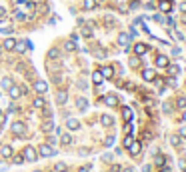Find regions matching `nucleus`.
<instances>
[{
  "instance_id": "obj_41",
  "label": "nucleus",
  "mask_w": 186,
  "mask_h": 172,
  "mask_svg": "<svg viewBox=\"0 0 186 172\" xmlns=\"http://www.w3.org/2000/svg\"><path fill=\"white\" fill-rule=\"evenodd\" d=\"M48 144H50V146H52V144H56V138L50 136V138H48Z\"/></svg>"
},
{
  "instance_id": "obj_9",
  "label": "nucleus",
  "mask_w": 186,
  "mask_h": 172,
  "mask_svg": "<svg viewBox=\"0 0 186 172\" xmlns=\"http://www.w3.org/2000/svg\"><path fill=\"white\" fill-rule=\"evenodd\" d=\"M66 100H68V92L66 90H58L56 92V102L58 104H66Z\"/></svg>"
},
{
  "instance_id": "obj_16",
  "label": "nucleus",
  "mask_w": 186,
  "mask_h": 172,
  "mask_svg": "<svg viewBox=\"0 0 186 172\" xmlns=\"http://www.w3.org/2000/svg\"><path fill=\"white\" fill-rule=\"evenodd\" d=\"M14 44H16V40H14V38H6V40L2 42L4 50H14Z\"/></svg>"
},
{
  "instance_id": "obj_11",
  "label": "nucleus",
  "mask_w": 186,
  "mask_h": 172,
  "mask_svg": "<svg viewBox=\"0 0 186 172\" xmlns=\"http://www.w3.org/2000/svg\"><path fill=\"white\" fill-rule=\"evenodd\" d=\"M168 64H170V62H168V58L166 56H156V66L158 68H168Z\"/></svg>"
},
{
  "instance_id": "obj_32",
  "label": "nucleus",
  "mask_w": 186,
  "mask_h": 172,
  "mask_svg": "<svg viewBox=\"0 0 186 172\" xmlns=\"http://www.w3.org/2000/svg\"><path fill=\"white\" fill-rule=\"evenodd\" d=\"M54 168H56V172H60V170H66V164H64V162H58L56 166H54Z\"/></svg>"
},
{
  "instance_id": "obj_35",
  "label": "nucleus",
  "mask_w": 186,
  "mask_h": 172,
  "mask_svg": "<svg viewBox=\"0 0 186 172\" xmlns=\"http://www.w3.org/2000/svg\"><path fill=\"white\" fill-rule=\"evenodd\" d=\"M24 162V156H14V164H22Z\"/></svg>"
},
{
  "instance_id": "obj_49",
  "label": "nucleus",
  "mask_w": 186,
  "mask_h": 172,
  "mask_svg": "<svg viewBox=\"0 0 186 172\" xmlns=\"http://www.w3.org/2000/svg\"><path fill=\"white\" fill-rule=\"evenodd\" d=\"M34 172H40V170H34Z\"/></svg>"
},
{
  "instance_id": "obj_28",
  "label": "nucleus",
  "mask_w": 186,
  "mask_h": 172,
  "mask_svg": "<svg viewBox=\"0 0 186 172\" xmlns=\"http://www.w3.org/2000/svg\"><path fill=\"white\" fill-rule=\"evenodd\" d=\"M0 84H2V88H4V90H8L10 86H12V80H10V78H4V80H2Z\"/></svg>"
},
{
  "instance_id": "obj_6",
  "label": "nucleus",
  "mask_w": 186,
  "mask_h": 172,
  "mask_svg": "<svg viewBox=\"0 0 186 172\" xmlns=\"http://www.w3.org/2000/svg\"><path fill=\"white\" fill-rule=\"evenodd\" d=\"M142 78H144L146 82H152V80H156V72L152 70V68H144V70H142Z\"/></svg>"
},
{
  "instance_id": "obj_31",
  "label": "nucleus",
  "mask_w": 186,
  "mask_h": 172,
  "mask_svg": "<svg viewBox=\"0 0 186 172\" xmlns=\"http://www.w3.org/2000/svg\"><path fill=\"white\" fill-rule=\"evenodd\" d=\"M132 142H134V140H132V136H130V134H128V136L124 138V148H128V146H130V144H132Z\"/></svg>"
},
{
  "instance_id": "obj_10",
  "label": "nucleus",
  "mask_w": 186,
  "mask_h": 172,
  "mask_svg": "<svg viewBox=\"0 0 186 172\" xmlns=\"http://www.w3.org/2000/svg\"><path fill=\"white\" fill-rule=\"evenodd\" d=\"M66 128H68V130H78L80 122L76 120V118H68V120H66Z\"/></svg>"
},
{
  "instance_id": "obj_19",
  "label": "nucleus",
  "mask_w": 186,
  "mask_h": 172,
  "mask_svg": "<svg viewBox=\"0 0 186 172\" xmlns=\"http://www.w3.org/2000/svg\"><path fill=\"white\" fill-rule=\"evenodd\" d=\"M76 106H78V110H86V108H88V100H86V98H78V100H76Z\"/></svg>"
},
{
  "instance_id": "obj_15",
  "label": "nucleus",
  "mask_w": 186,
  "mask_h": 172,
  "mask_svg": "<svg viewBox=\"0 0 186 172\" xmlns=\"http://www.w3.org/2000/svg\"><path fill=\"white\" fill-rule=\"evenodd\" d=\"M160 10H162V12H170V10H172V2H170V0H160Z\"/></svg>"
},
{
  "instance_id": "obj_33",
  "label": "nucleus",
  "mask_w": 186,
  "mask_h": 172,
  "mask_svg": "<svg viewBox=\"0 0 186 172\" xmlns=\"http://www.w3.org/2000/svg\"><path fill=\"white\" fill-rule=\"evenodd\" d=\"M170 144H172V146H178V144H180V138H178V136H172V138H170Z\"/></svg>"
},
{
  "instance_id": "obj_47",
  "label": "nucleus",
  "mask_w": 186,
  "mask_h": 172,
  "mask_svg": "<svg viewBox=\"0 0 186 172\" xmlns=\"http://www.w3.org/2000/svg\"><path fill=\"white\" fill-rule=\"evenodd\" d=\"M60 172H68V170H60Z\"/></svg>"
},
{
  "instance_id": "obj_45",
  "label": "nucleus",
  "mask_w": 186,
  "mask_h": 172,
  "mask_svg": "<svg viewBox=\"0 0 186 172\" xmlns=\"http://www.w3.org/2000/svg\"><path fill=\"white\" fill-rule=\"evenodd\" d=\"M78 172H88V168H80V170H78Z\"/></svg>"
},
{
  "instance_id": "obj_42",
  "label": "nucleus",
  "mask_w": 186,
  "mask_h": 172,
  "mask_svg": "<svg viewBox=\"0 0 186 172\" xmlns=\"http://www.w3.org/2000/svg\"><path fill=\"white\" fill-rule=\"evenodd\" d=\"M120 172H134V170L130 168V166H126V168H120Z\"/></svg>"
},
{
  "instance_id": "obj_1",
  "label": "nucleus",
  "mask_w": 186,
  "mask_h": 172,
  "mask_svg": "<svg viewBox=\"0 0 186 172\" xmlns=\"http://www.w3.org/2000/svg\"><path fill=\"white\" fill-rule=\"evenodd\" d=\"M38 154H40V156H44V158H50V156L56 154V150H54L50 144H42V146L38 148Z\"/></svg>"
},
{
  "instance_id": "obj_34",
  "label": "nucleus",
  "mask_w": 186,
  "mask_h": 172,
  "mask_svg": "<svg viewBox=\"0 0 186 172\" xmlns=\"http://www.w3.org/2000/svg\"><path fill=\"white\" fill-rule=\"evenodd\" d=\"M104 144H106V146H112V144H114V136H108L104 140Z\"/></svg>"
},
{
  "instance_id": "obj_30",
  "label": "nucleus",
  "mask_w": 186,
  "mask_h": 172,
  "mask_svg": "<svg viewBox=\"0 0 186 172\" xmlns=\"http://www.w3.org/2000/svg\"><path fill=\"white\" fill-rule=\"evenodd\" d=\"M64 48H66V50H76V42H74V40H72V42L68 40L66 44H64Z\"/></svg>"
},
{
  "instance_id": "obj_25",
  "label": "nucleus",
  "mask_w": 186,
  "mask_h": 172,
  "mask_svg": "<svg viewBox=\"0 0 186 172\" xmlns=\"http://www.w3.org/2000/svg\"><path fill=\"white\" fill-rule=\"evenodd\" d=\"M60 142H62V144H70V142H72V136H70V134H62V136H60Z\"/></svg>"
},
{
  "instance_id": "obj_40",
  "label": "nucleus",
  "mask_w": 186,
  "mask_h": 172,
  "mask_svg": "<svg viewBox=\"0 0 186 172\" xmlns=\"http://www.w3.org/2000/svg\"><path fill=\"white\" fill-rule=\"evenodd\" d=\"M152 18H154L156 22H162V16H160V14H154V16H152Z\"/></svg>"
},
{
  "instance_id": "obj_13",
  "label": "nucleus",
  "mask_w": 186,
  "mask_h": 172,
  "mask_svg": "<svg viewBox=\"0 0 186 172\" xmlns=\"http://www.w3.org/2000/svg\"><path fill=\"white\" fill-rule=\"evenodd\" d=\"M128 150H130V154H132V156H138L140 154V142H132L128 146Z\"/></svg>"
},
{
  "instance_id": "obj_14",
  "label": "nucleus",
  "mask_w": 186,
  "mask_h": 172,
  "mask_svg": "<svg viewBox=\"0 0 186 172\" xmlns=\"http://www.w3.org/2000/svg\"><path fill=\"white\" fill-rule=\"evenodd\" d=\"M0 154H2L4 158H10V156H12V146H8V144H4V146L0 148Z\"/></svg>"
},
{
  "instance_id": "obj_20",
  "label": "nucleus",
  "mask_w": 186,
  "mask_h": 172,
  "mask_svg": "<svg viewBox=\"0 0 186 172\" xmlns=\"http://www.w3.org/2000/svg\"><path fill=\"white\" fill-rule=\"evenodd\" d=\"M102 80H104L102 72H92V82L94 84H102Z\"/></svg>"
},
{
  "instance_id": "obj_12",
  "label": "nucleus",
  "mask_w": 186,
  "mask_h": 172,
  "mask_svg": "<svg viewBox=\"0 0 186 172\" xmlns=\"http://www.w3.org/2000/svg\"><path fill=\"white\" fill-rule=\"evenodd\" d=\"M104 104H106V106H116V104H118V98H116L114 94H106V96H104Z\"/></svg>"
},
{
  "instance_id": "obj_8",
  "label": "nucleus",
  "mask_w": 186,
  "mask_h": 172,
  "mask_svg": "<svg viewBox=\"0 0 186 172\" xmlns=\"http://www.w3.org/2000/svg\"><path fill=\"white\" fill-rule=\"evenodd\" d=\"M118 44L122 46V48H128V44H130V34H126V32L118 34Z\"/></svg>"
},
{
  "instance_id": "obj_29",
  "label": "nucleus",
  "mask_w": 186,
  "mask_h": 172,
  "mask_svg": "<svg viewBox=\"0 0 186 172\" xmlns=\"http://www.w3.org/2000/svg\"><path fill=\"white\" fill-rule=\"evenodd\" d=\"M176 106H178V108H186V98H184V96H180V98L176 100Z\"/></svg>"
},
{
  "instance_id": "obj_18",
  "label": "nucleus",
  "mask_w": 186,
  "mask_h": 172,
  "mask_svg": "<svg viewBox=\"0 0 186 172\" xmlns=\"http://www.w3.org/2000/svg\"><path fill=\"white\" fill-rule=\"evenodd\" d=\"M54 130V120H46L42 124V132H52Z\"/></svg>"
},
{
  "instance_id": "obj_7",
  "label": "nucleus",
  "mask_w": 186,
  "mask_h": 172,
  "mask_svg": "<svg viewBox=\"0 0 186 172\" xmlns=\"http://www.w3.org/2000/svg\"><path fill=\"white\" fill-rule=\"evenodd\" d=\"M34 90H36L38 94H44L46 90H48V84L44 82V80H36V82H34Z\"/></svg>"
},
{
  "instance_id": "obj_23",
  "label": "nucleus",
  "mask_w": 186,
  "mask_h": 172,
  "mask_svg": "<svg viewBox=\"0 0 186 172\" xmlns=\"http://www.w3.org/2000/svg\"><path fill=\"white\" fill-rule=\"evenodd\" d=\"M112 74H114V70H112L110 66H104V68H102V76H104V78H112Z\"/></svg>"
},
{
  "instance_id": "obj_26",
  "label": "nucleus",
  "mask_w": 186,
  "mask_h": 172,
  "mask_svg": "<svg viewBox=\"0 0 186 172\" xmlns=\"http://www.w3.org/2000/svg\"><path fill=\"white\" fill-rule=\"evenodd\" d=\"M154 164L164 166V156H162V154H156V156H154Z\"/></svg>"
},
{
  "instance_id": "obj_17",
  "label": "nucleus",
  "mask_w": 186,
  "mask_h": 172,
  "mask_svg": "<svg viewBox=\"0 0 186 172\" xmlns=\"http://www.w3.org/2000/svg\"><path fill=\"white\" fill-rule=\"evenodd\" d=\"M122 118H124L126 122H130V120H132V110H130L128 106H124V108H122Z\"/></svg>"
},
{
  "instance_id": "obj_24",
  "label": "nucleus",
  "mask_w": 186,
  "mask_h": 172,
  "mask_svg": "<svg viewBox=\"0 0 186 172\" xmlns=\"http://www.w3.org/2000/svg\"><path fill=\"white\" fill-rule=\"evenodd\" d=\"M44 104H46V100L42 98V96H38V98L34 100V106H36V108H44Z\"/></svg>"
},
{
  "instance_id": "obj_37",
  "label": "nucleus",
  "mask_w": 186,
  "mask_h": 172,
  "mask_svg": "<svg viewBox=\"0 0 186 172\" xmlns=\"http://www.w3.org/2000/svg\"><path fill=\"white\" fill-rule=\"evenodd\" d=\"M124 132H128V134H130V132H132V124H130V122H128V124H126V126H124Z\"/></svg>"
},
{
  "instance_id": "obj_43",
  "label": "nucleus",
  "mask_w": 186,
  "mask_h": 172,
  "mask_svg": "<svg viewBox=\"0 0 186 172\" xmlns=\"http://www.w3.org/2000/svg\"><path fill=\"white\" fill-rule=\"evenodd\" d=\"M180 136H186V126H182V128H180Z\"/></svg>"
},
{
  "instance_id": "obj_22",
  "label": "nucleus",
  "mask_w": 186,
  "mask_h": 172,
  "mask_svg": "<svg viewBox=\"0 0 186 172\" xmlns=\"http://www.w3.org/2000/svg\"><path fill=\"white\" fill-rule=\"evenodd\" d=\"M96 8V0H84V10H94Z\"/></svg>"
},
{
  "instance_id": "obj_39",
  "label": "nucleus",
  "mask_w": 186,
  "mask_h": 172,
  "mask_svg": "<svg viewBox=\"0 0 186 172\" xmlns=\"http://www.w3.org/2000/svg\"><path fill=\"white\" fill-rule=\"evenodd\" d=\"M170 72L176 74V72H180V68H178V66H170Z\"/></svg>"
},
{
  "instance_id": "obj_3",
  "label": "nucleus",
  "mask_w": 186,
  "mask_h": 172,
  "mask_svg": "<svg viewBox=\"0 0 186 172\" xmlns=\"http://www.w3.org/2000/svg\"><path fill=\"white\" fill-rule=\"evenodd\" d=\"M24 92H26V88H24V86L20 88V86H14V84H12V86L8 88V94H10V98H14V100H16V98H20V96H22Z\"/></svg>"
},
{
  "instance_id": "obj_4",
  "label": "nucleus",
  "mask_w": 186,
  "mask_h": 172,
  "mask_svg": "<svg viewBox=\"0 0 186 172\" xmlns=\"http://www.w3.org/2000/svg\"><path fill=\"white\" fill-rule=\"evenodd\" d=\"M10 130H12V134H16V136H22V134L26 132V126L22 124V122H14Z\"/></svg>"
},
{
  "instance_id": "obj_44",
  "label": "nucleus",
  "mask_w": 186,
  "mask_h": 172,
  "mask_svg": "<svg viewBox=\"0 0 186 172\" xmlns=\"http://www.w3.org/2000/svg\"><path fill=\"white\" fill-rule=\"evenodd\" d=\"M180 10H182V12L186 14V2H182V6H180Z\"/></svg>"
},
{
  "instance_id": "obj_38",
  "label": "nucleus",
  "mask_w": 186,
  "mask_h": 172,
  "mask_svg": "<svg viewBox=\"0 0 186 172\" xmlns=\"http://www.w3.org/2000/svg\"><path fill=\"white\" fill-rule=\"evenodd\" d=\"M178 164H180V168H182V170H186V158H182Z\"/></svg>"
},
{
  "instance_id": "obj_21",
  "label": "nucleus",
  "mask_w": 186,
  "mask_h": 172,
  "mask_svg": "<svg viewBox=\"0 0 186 172\" xmlns=\"http://www.w3.org/2000/svg\"><path fill=\"white\" fill-rule=\"evenodd\" d=\"M100 122H102L104 126H112V124H114L112 116H108V114H104V116H102V118H100Z\"/></svg>"
},
{
  "instance_id": "obj_27",
  "label": "nucleus",
  "mask_w": 186,
  "mask_h": 172,
  "mask_svg": "<svg viewBox=\"0 0 186 172\" xmlns=\"http://www.w3.org/2000/svg\"><path fill=\"white\" fill-rule=\"evenodd\" d=\"M130 66H132V68L140 66V58H138V56H132V58H130Z\"/></svg>"
},
{
  "instance_id": "obj_5",
  "label": "nucleus",
  "mask_w": 186,
  "mask_h": 172,
  "mask_svg": "<svg viewBox=\"0 0 186 172\" xmlns=\"http://www.w3.org/2000/svg\"><path fill=\"white\" fill-rule=\"evenodd\" d=\"M146 52H148V46L146 44H142V42H136L134 44V54L136 56H144Z\"/></svg>"
},
{
  "instance_id": "obj_46",
  "label": "nucleus",
  "mask_w": 186,
  "mask_h": 172,
  "mask_svg": "<svg viewBox=\"0 0 186 172\" xmlns=\"http://www.w3.org/2000/svg\"><path fill=\"white\" fill-rule=\"evenodd\" d=\"M182 120H184V122H186V112H184V114H182Z\"/></svg>"
},
{
  "instance_id": "obj_36",
  "label": "nucleus",
  "mask_w": 186,
  "mask_h": 172,
  "mask_svg": "<svg viewBox=\"0 0 186 172\" xmlns=\"http://www.w3.org/2000/svg\"><path fill=\"white\" fill-rule=\"evenodd\" d=\"M82 34H84V36H90V34H92V30H90V28H86V26H84V28H82Z\"/></svg>"
},
{
  "instance_id": "obj_2",
  "label": "nucleus",
  "mask_w": 186,
  "mask_h": 172,
  "mask_svg": "<svg viewBox=\"0 0 186 172\" xmlns=\"http://www.w3.org/2000/svg\"><path fill=\"white\" fill-rule=\"evenodd\" d=\"M24 160H28V162H34V160L38 158V152H36V148H32V146H26L24 148Z\"/></svg>"
},
{
  "instance_id": "obj_48",
  "label": "nucleus",
  "mask_w": 186,
  "mask_h": 172,
  "mask_svg": "<svg viewBox=\"0 0 186 172\" xmlns=\"http://www.w3.org/2000/svg\"><path fill=\"white\" fill-rule=\"evenodd\" d=\"M36 2H42V0H36Z\"/></svg>"
}]
</instances>
